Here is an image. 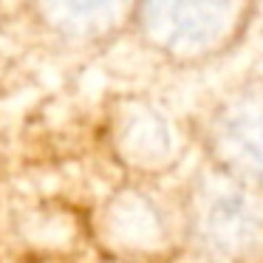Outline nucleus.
Listing matches in <instances>:
<instances>
[{
    "label": "nucleus",
    "mask_w": 263,
    "mask_h": 263,
    "mask_svg": "<svg viewBox=\"0 0 263 263\" xmlns=\"http://www.w3.org/2000/svg\"><path fill=\"white\" fill-rule=\"evenodd\" d=\"M193 263H263V190L201 159L178 184Z\"/></svg>",
    "instance_id": "1"
},
{
    "label": "nucleus",
    "mask_w": 263,
    "mask_h": 263,
    "mask_svg": "<svg viewBox=\"0 0 263 263\" xmlns=\"http://www.w3.org/2000/svg\"><path fill=\"white\" fill-rule=\"evenodd\" d=\"M97 255L125 263H178L187 257L181 190L153 178H122L91 206Z\"/></svg>",
    "instance_id": "2"
},
{
    "label": "nucleus",
    "mask_w": 263,
    "mask_h": 263,
    "mask_svg": "<svg viewBox=\"0 0 263 263\" xmlns=\"http://www.w3.org/2000/svg\"><path fill=\"white\" fill-rule=\"evenodd\" d=\"M82 263H125V260H116V257H105V255H97V252H93V255H91V257H85Z\"/></svg>",
    "instance_id": "9"
},
{
    "label": "nucleus",
    "mask_w": 263,
    "mask_h": 263,
    "mask_svg": "<svg viewBox=\"0 0 263 263\" xmlns=\"http://www.w3.org/2000/svg\"><path fill=\"white\" fill-rule=\"evenodd\" d=\"M139 0H29L37 26L74 46H102L130 29Z\"/></svg>",
    "instance_id": "7"
},
{
    "label": "nucleus",
    "mask_w": 263,
    "mask_h": 263,
    "mask_svg": "<svg viewBox=\"0 0 263 263\" xmlns=\"http://www.w3.org/2000/svg\"><path fill=\"white\" fill-rule=\"evenodd\" d=\"M252 0H139L130 29L173 65H206L243 40Z\"/></svg>",
    "instance_id": "3"
},
{
    "label": "nucleus",
    "mask_w": 263,
    "mask_h": 263,
    "mask_svg": "<svg viewBox=\"0 0 263 263\" xmlns=\"http://www.w3.org/2000/svg\"><path fill=\"white\" fill-rule=\"evenodd\" d=\"M6 167H9V130L0 119V181L6 176Z\"/></svg>",
    "instance_id": "8"
},
{
    "label": "nucleus",
    "mask_w": 263,
    "mask_h": 263,
    "mask_svg": "<svg viewBox=\"0 0 263 263\" xmlns=\"http://www.w3.org/2000/svg\"><path fill=\"white\" fill-rule=\"evenodd\" d=\"M195 139L201 159L263 190V82L221 97L201 122Z\"/></svg>",
    "instance_id": "6"
},
{
    "label": "nucleus",
    "mask_w": 263,
    "mask_h": 263,
    "mask_svg": "<svg viewBox=\"0 0 263 263\" xmlns=\"http://www.w3.org/2000/svg\"><path fill=\"white\" fill-rule=\"evenodd\" d=\"M178 263H193V260H190V257H184V260H178Z\"/></svg>",
    "instance_id": "10"
},
{
    "label": "nucleus",
    "mask_w": 263,
    "mask_h": 263,
    "mask_svg": "<svg viewBox=\"0 0 263 263\" xmlns=\"http://www.w3.org/2000/svg\"><path fill=\"white\" fill-rule=\"evenodd\" d=\"M91 255V206L40 195L14 204L3 218L0 263H82Z\"/></svg>",
    "instance_id": "5"
},
{
    "label": "nucleus",
    "mask_w": 263,
    "mask_h": 263,
    "mask_svg": "<svg viewBox=\"0 0 263 263\" xmlns=\"http://www.w3.org/2000/svg\"><path fill=\"white\" fill-rule=\"evenodd\" d=\"M105 150L127 178L167 181L190 153L193 136L147 97H122L105 114Z\"/></svg>",
    "instance_id": "4"
}]
</instances>
